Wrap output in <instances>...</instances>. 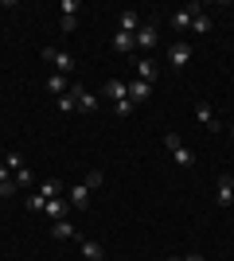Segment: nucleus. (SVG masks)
<instances>
[{
	"label": "nucleus",
	"instance_id": "1",
	"mask_svg": "<svg viewBox=\"0 0 234 261\" xmlns=\"http://www.w3.org/2000/svg\"><path fill=\"white\" fill-rule=\"evenodd\" d=\"M164 144H168V152H172V160H176L179 168H195V156H191V148H184V144H179L176 133H164Z\"/></svg>",
	"mask_w": 234,
	"mask_h": 261
},
{
	"label": "nucleus",
	"instance_id": "2",
	"mask_svg": "<svg viewBox=\"0 0 234 261\" xmlns=\"http://www.w3.org/2000/svg\"><path fill=\"white\" fill-rule=\"evenodd\" d=\"M43 59H47V63H55L59 74H74V55H70V51H55V47H43Z\"/></svg>",
	"mask_w": 234,
	"mask_h": 261
},
{
	"label": "nucleus",
	"instance_id": "3",
	"mask_svg": "<svg viewBox=\"0 0 234 261\" xmlns=\"http://www.w3.org/2000/svg\"><path fill=\"white\" fill-rule=\"evenodd\" d=\"M191 55H195L191 43H172V47H168V63L176 66V70H184V66L191 63Z\"/></svg>",
	"mask_w": 234,
	"mask_h": 261
},
{
	"label": "nucleus",
	"instance_id": "4",
	"mask_svg": "<svg viewBox=\"0 0 234 261\" xmlns=\"http://www.w3.org/2000/svg\"><path fill=\"white\" fill-rule=\"evenodd\" d=\"M133 39H137V47H141V51H152V47L160 43V32H156V23H145V28H141Z\"/></svg>",
	"mask_w": 234,
	"mask_h": 261
},
{
	"label": "nucleus",
	"instance_id": "5",
	"mask_svg": "<svg viewBox=\"0 0 234 261\" xmlns=\"http://www.w3.org/2000/svg\"><path fill=\"white\" fill-rule=\"evenodd\" d=\"M101 94H106V98H110L113 106H117V101H125V98H129V82H121V78H110Z\"/></svg>",
	"mask_w": 234,
	"mask_h": 261
},
{
	"label": "nucleus",
	"instance_id": "6",
	"mask_svg": "<svg viewBox=\"0 0 234 261\" xmlns=\"http://www.w3.org/2000/svg\"><path fill=\"white\" fill-rule=\"evenodd\" d=\"M137 74H141V82H148V86H152L156 78H160V66L145 55V59H137Z\"/></svg>",
	"mask_w": 234,
	"mask_h": 261
},
{
	"label": "nucleus",
	"instance_id": "7",
	"mask_svg": "<svg viewBox=\"0 0 234 261\" xmlns=\"http://www.w3.org/2000/svg\"><path fill=\"white\" fill-rule=\"evenodd\" d=\"M199 12V4H188V8H179V12H172V28L176 32H184V28H191V16Z\"/></svg>",
	"mask_w": 234,
	"mask_h": 261
},
{
	"label": "nucleus",
	"instance_id": "8",
	"mask_svg": "<svg viewBox=\"0 0 234 261\" xmlns=\"http://www.w3.org/2000/svg\"><path fill=\"white\" fill-rule=\"evenodd\" d=\"M67 195H70V207H78V211H86V207H90V187H86V184H74Z\"/></svg>",
	"mask_w": 234,
	"mask_h": 261
},
{
	"label": "nucleus",
	"instance_id": "9",
	"mask_svg": "<svg viewBox=\"0 0 234 261\" xmlns=\"http://www.w3.org/2000/svg\"><path fill=\"white\" fill-rule=\"evenodd\" d=\"M141 28H145V20H141L137 12H121V28H117V32H125V35H137Z\"/></svg>",
	"mask_w": 234,
	"mask_h": 261
},
{
	"label": "nucleus",
	"instance_id": "10",
	"mask_svg": "<svg viewBox=\"0 0 234 261\" xmlns=\"http://www.w3.org/2000/svg\"><path fill=\"white\" fill-rule=\"evenodd\" d=\"M70 94L78 98V109H82V113H94V109H98V98H94V94H86L82 86H70Z\"/></svg>",
	"mask_w": 234,
	"mask_h": 261
},
{
	"label": "nucleus",
	"instance_id": "11",
	"mask_svg": "<svg viewBox=\"0 0 234 261\" xmlns=\"http://www.w3.org/2000/svg\"><path fill=\"white\" fill-rule=\"evenodd\" d=\"M148 94H152V86H148V82H141V78H137V82H129V101H133V106L148 101Z\"/></svg>",
	"mask_w": 234,
	"mask_h": 261
},
{
	"label": "nucleus",
	"instance_id": "12",
	"mask_svg": "<svg viewBox=\"0 0 234 261\" xmlns=\"http://www.w3.org/2000/svg\"><path fill=\"white\" fill-rule=\"evenodd\" d=\"M59 12H63V32H74V12H78V0H63V4H59Z\"/></svg>",
	"mask_w": 234,
	"mask_h": 261
},
{
	"label": "nucleus",
	"instance_id": "13",
	"mask_svg": "<svg viewBox=\"0 0 234 261\" xmlns=\"http://www.w3.org/2000/svg\"><path fill=\"white\" fill-rule=\"evenodd\" d=\"M215 203H219V207H230V203H234V187L226 184V175H219V191H215Z\"/></svg>",
	"mask_w": 234,
	"mask_h": 261
},
{
	"label": "nucleus",
	"instance_id": "14",
	"mask_svg": "<svg viewBox=\"0 0 234 261\" xmlns=\"http://www.w3.org/2000/svg\"><path fill=\"white\" fill-rule=\"evenodd\" d=\"M67 207H70V203H67V199H47V215H51V222H59V218H67Z\"/></svg>",
	"mask_w": 234,
	"mask_h": 261
},
{
	"label": "nucleus",
	"instance_id": "15",
	"mask_svg": "<svg viewBox=\"0 0 234 261\" xmlns=\"http://www.w3.org/2000/svg\"><path fill=\"white\" fill-rule=\"evenodd\" d=\"M78 250H82V257H86V261H101V257H106V250H101L98 242H86V238L78 242Z\"/></svg>",
	"mask_w": 234,
	"mask_h": 261
},
{
	"label": "nucleus",
	"instance_id": "16",
	"mask_svg": "<svg viewBox=\"0 0 234 261\" xmlns=\"http://www.w3.org/2000/svg\"><path fill=\"white\" fill-rule=\"evenodd\" d=\"M191 32H195V35H207V32H211V16H207L203 8L191 16Z\"/></svg>",
	"mask_w": 234,
	"mask_h": 261
},
{
	"label": "nucleus",
	"instance_id": "17",
	"mask_svg": "<svg viewBox=\"0 0 234 261\" xmlns=\"http://www.w3.org/2000/svg\"><path fill=\"white\" fill-rule=\"evenodd\" d=\"M51 234H55V238H63V242H67V238H78V230H74V222H67V218H59L55 226H51Z\"/></svg>",
	"mask_w": 234,
	"mask_h": 261
},
{
	"label": "nucleus",
	"instance_id": "18",
	"mask_svg": "<svg viewBox=\"0 0 234 261\" xmlns=\"http://www.w3.org/2000/svg\"><path fill=\"white\" fill-rule=\"evenodd\" d=\"M133 47H137V39H133V35H125V32H117V35H113V51H117V55H129Z\"/></svg>",
	"mask_w": 234,
	"mask_h": 261
},
{
	"label": "nucleus",
	"instance_id": "19",
	"mask_svg": "<svg viewBox=\"0 0 234 261\" xmlns=\"http://www.w3.org/2000/svg\"><path fill=\"white\" fill-rule=\"evenodd\" d=\"M35 191H39L43 199H59V195H63V184H59V179H43Z\"/></svg>",
	"mask_w": 234,
	"mask_h": 261
},
{
	"label": "nucleus",
	"instance_id": "20",
	"mask_svg": "<svg viewBox=\"0 0 234 261\" xmlns=\"http://www.w3.org/2000/svg\"><path fill=\"white\" fill-rule=\"evenodd\" d=\"M47 90H51V94H55V98H63V94H67V74H51L47 78Z\"/></svg>",
	"mask_w": 234,
	"mask_h": 261
},
{
	"label": "nucleus",
	"instance_id": "21",
	"mask_svg": "<svg viewBox=\"0 0 234 261\" xmlns=\"http://www.w3.org/2000/svg\"><path fill=\"white\" fill-rule=\"evenodd\" d=\"M4 168H8V172L16 175V172L23 168V156H20V152H8V156H4Z\"/></svg>",
	"mask_w": 234,
	"mask_h": 261
},
{
	"label": "nucleus",
	"instance_id": "22",
	"mask_svg": "<svg viewBox=\"0 0 234 261\" xmlns=\"http://www.w3.org/2000/svg\"><path fill=\"white\" fill-rule=\"evenodd\" d=\"M55 106L63 109V113H70V109H78V98H74V94H70V90H67V94H63V98H59Z\"/></svg>",
	"mask_w": 234,
	"mask_h": 261
},
{
	"label": "nucleus",
	"instance_id": "23",
	"mask_svg": "<svg viewBox=\"0 0 234 261\" xmlns=\"http://www.w3.org/2000/svg\"><path fill=\"white\" fill-rule=\"evenodd\" d=\"M16 191H20V184H16V179H0V199H12Z\"/></svg>",
	"mask_w": 234,
	"mask_h": 261
},
{
	"label": "nucleus",
	"instance_id": "24",
	"mask_svg": "<svg viewBox=\"0 0 234 261\" xmlns=\"http://www.w3.org/2000/svg\"><path fill=\"white\" fill-rule=\"evenodd\" d=\"M195 117H199L203 125H211V129H219V121H215V113H211L207 106H199V109H195Z\"/></svg>",
	"mask_w": 234,
	"mask_h": 261
},
{
	"label": "nucleus",
	"instance_id": "25",
	"mask_svg": "<svg viewBox=\"0 0 234 261\" xmlns=\"http://www.w3.org/2000/svg\"><path fill=\"white\" fill-rule=\"evenodd\" d=\"M28 207H32V211H43V207H47V199L39 195V191H32V195H28Z\"/></svg>",
	"mask_w": 234,
	"mask_h": 261
},
{
	"label": "nucleus",
	"instance_id": "26",
	"mask_svg": "<svg viewBox=\"0 0 234 261\" xmlns=\"http://www.w3.org/2000/svg\"><path fill=\"white\" fill-rule=\"evenodd\" d=\"M113 109H117V117H129V113H133V101H129V98H125V101H117V106H113Z\"/></svg>",
	"mask_w": 234,
	"mask_h": 261
},
{
	"label": "nucleus",
	"instance_id": "27",
	"mask_svg": "<svg viewBox=\"0 0 234 261\" xmlns=\"http://www.w3.org/2000/svg\"><path fill=\"white\" fill-rule=\"evenodd\" d=\"M12 179H16V184H20V187H28V184H32V179H35V175H32V172H28V168H20V172L12 175Z\"/></svg>",
	"mask_w": 234,
	"mask_h": 261
},
{
	"label": "nucleus",
	"instance_id": "28",
	"mask_svg": "<svg viewBox=\"0 0 234 261\" xmlns=\"http://www.w3.org/2000/svg\"><path fill=\"white\" fill-rule=\"evenodd\" d=\"M168 261H207L203 253H184V257H168Z\"/></svg>",
	"mask_w": 234,
	"mask_h": 261
},
{
	"label": "nucleus",
	"instance_id": "29",
	"mask_svg": "<svg viewBox=\"0 0 234 261\" xmlns=\"http://www.w3.org/2000/svg\"><path fill=\"white\" fill-rule=\"evenodd\" d=\"M0 179H12V172L4 168V160H0Z\"/></svg>",
	"mask_w": 234,
	"mask_h": 261
},
{
	"label": "nucleus",
	"instance_id": "30",
	"mask_svg": "<svg viewBox=\"0 0 234 261\" xmlns=\"http://www.w3.org/2000/svg\"><path fill=\"white\" fill-rule=\"evenodd\" d=\"M230 137H234V125H230Z\"/></svg>",
	"mask_w": 234,
	"mask_h": 261
}]
</instances>
